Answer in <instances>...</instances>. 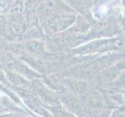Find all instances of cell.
Returning <instances> with one entry per match:
<instances>
[{"label": "cell", "mask_w": 125, "mask_h": 117, "mask_svg": "<svg viewBox=\"0 0 125 117\" xmlns=\"http://www.w3.org/2000/svg\"><path fill=\"white\" fill-rule=\"evenodd\" d=\"M107 11H108V6H107L106 5H105V4H103V5L101 6L100 7V12L102 13H106Z\"/></svg>", "instance_id": "1"}]
</instances>
